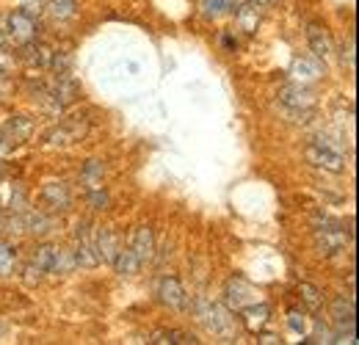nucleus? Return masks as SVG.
Listing matches in <instances>:
<instances>
[{
  "mask_svg": "<svg viewBox=\"0 0 359 345\" xmlns=\"http://www.w3.org/2000/svg\"><path fill=\"white\" fill-rule=\"evenodd\" d=\"M14 262H17V252L6 241H0V279L14 273Z\"/></svg>",
  "mask_w": 359,
  "mask_h": 345,
  "instance_id": "26",
  "label": "nucleus"
},
{
  "mask_svg": "<svg viewBox=\"0 0 359 345\" xmlns=\"http://www.w3.org/2000/svg\"><path fill=\"white\" fill-rule=\"evenodd\" d=\"M149 343L152 345H196V334H191V332H185V329H161V332H155L152 337H149Z\"/></svg>",
  "mask_w": 359,
  "mask_h": 345,
  "instance_id": "18",
  "label": "nucleus"
},
{
  "mask_svg": "<svg viewBox=\"0 0 359 345\" xmlns=\"http://www.w3.org/2000/svg\"><path fill=\"white\" fill-rule=\"evenodd\" d=\"M119 235L114 232V229H100L97 232V238H94V249H97V257H100V262H114V257H116V252H119Z\"/></svg>",
  "mask_w": 359,
  "mask_h": 345,
  "instance_id": "15",
  "label": "nucleus"
},
{
  "mask_svg": "<svg viewBox=\"0 0 359 345\" xmlns=\"http://www.w3.org/2000/svg\"><path fill=\"white\" fill-rule=\"evenodd\" d=\"M304 158H307L310 166L323 169V172L340 174L346 169V158H343L337 149H326V147H320V144H310V147L304 149Z\"/></svg>",
  "mask_w": 359,
  "mask_h": 345,
  "instance_id": "8",
  "label": "nucleus"
},
{
  "mask_svg": "<svg viewBox=\"0 0 359 345\" xmlns=\"http://www.w3.org/2000/svg\"><path fill=\"white\" fill-rule=\"evenodd\" d=\"M224 44H226V47H229V50H235V47H238V42H235L232 36H224Z\"/></svg>",
  "mask_w": 359,
  "mask_h": 345,
  "instance_id": "36",
  "label": "nucleus"
},
{
  "mask_svg": "<svg viewBox=\"0 0 359 345\" xmlns=\"http://www.w3.org/2000/svg\"><path fill=\"white\" fill-rule=\"evenodd\" d=\"M39 199H42V205H45L50 213H64L72 205V194H69V185L67 182H45Z\"/></svg>",
  "mask_w": 359,
  "mask_h": 345,
  "instance_id": "12",
  "label": "nucleus"
},
{
  "mask_svg": "<svg viewBox=\"0 0 359 345\" xmlns=\"http://www.w3.org/2000/svg\"><path fill=\"white\" fill-rule=\"evenodd\" d=\"M11 144H14V141H8V135L0 130V158H6V155L11 152Z\"/></svg>",
  "mask_w": 359,
  "mask_h": 345,
  "instance_id": "32",
  "label": "nucleus"
},
{
  "mask_svg": "<svg viewBox=\"0 0 359 345\" xmlns=\"http://www.w3.org/2000/svg\"><path fill=\"white\" fill-rule=\"evenodd\" d=\"M307 42H310V50H313L315 58H320V61L329 58V53H332V39H329V31H326L323 25L310 22V28H307Z\"/></svg>",
  "mask_w": 359,
  "mask_h": 345,
  "instance_id": "16",
  "label": "nucleus"
},
{
  "mask_svg": "<svg viewBox=\"0 0 359 345\" xmlns=\"http://www.w3.org/2000/svg\"><path fill=\"white\" fill-rule=\"evenodd\" d=\"M114 268H116V273H122V276H133L141 271V262L135 257V252L130 246H119V252H116V257L111 262Z\"/></svg>",
  "mask_w": 359,
  "mask_h": 345,
  "instance_id": "20",
  "label": "nucleus"
},
{
  "mask_svg": "<svg viewBox=\"0 0 359 345\" xmlns=\"http://www.w3.org/2000/svg\"><path fill=\"white\" fill-rule=\"evenodd\" d=\"M31 262L36 268H42L45 273H67L69 268H75V257H69L64 249L53 246V243H42L34 249L31 255Z\"/></svg>",
  "mask_w": 359,
  "mask_h": 345,
  "instance_id": "3",
  "label": "nucleus"
},
{
  "mask_svg": "<svg viewBox=\"0 0 359 345\" xmlns=\"http://www.w3.org/2000/svg\"><path fill=\"white\" fill-rule=\"evenodd\" d=\"M273 3H276V0H249V6H255V8H269Z\"/></svg>",
  "mask_w": 359,
  "mask_h": 345,
  "instance_id": "33",
  "label": "nucleus"
},
{
  "mask_svg": "<svg viewBox=\"0 0 359 345\" xmlns=\"http://www.w3.org/2000/svg\"><path fill=\"white\" fill-rule=\"evenodd\" d=\"M188 306H191V312L196 315V320H199L210 334L224 337L226 340V337H232V334L238 332L235 318H232V309H229L226 304H213V302H208V299H194Z\"/></svg>",
  "mask_w": 359,
  "mask_h": 345,
  "instance_id": "1",
  "label": "nucleus"
},
{
  "mask_svg": "<svg viewBox=\"0 0 359 345\" xmlns=\"http://www.w3.org/2000/svg\"><path fill=\"white\" fill-rule=\"evenodd\" d=\"M235 22L241 25V31H246V34H255L257 31V22H260V8H255V6H241V8H235Z\"/></svg>",
  "mask_w": 359,
  "mask_h": 345,
  "instance_id": "23",
  "label": "nucleus"
},
{
  "mask_svg": "<svg viewBox=\"0 0 359 345\" xmlns=\"http://www.w3.org/2000/svg\"><path fill=\"white\" fill-rule=\"evenodd\" d=\"M257 334H260V332H257ZM260 343H263V345H273V343H279V340H276L273 334H260Z\"/></svg>",
  "mask_w": 359,
  "mask_h": 345,
  "instance_id": "35",
  "label": "nucleus"
},
{
  "mask_svg": "<svg viewBox=\"0 0 359 345\" xmlns=\"http://www.w3.org/2000/svg\"><path fill=\"white\" fill-rule=\"evenodd\" d=\"M0 102H3V97H0Z\"/></svg>",
  "mask_w": 359,
  "mask_h": 345,
  "instance_id": "39",
  "label": "nucleus"
},
{
  "mask_svg": "<svg viewBox=\"0 0 359 345\" xmlns=\"http://www.w3.org/2000/svg\"><path fill=\"white\" fill-rule=\"evenodd\" d=\"M241 312H243V326H246L249 332H255V334H257V332H263V329H266L271 309L263 302L249 304V306H243Z\"/></svg>",
  "mask_w": 359,
  "mask_h": 345,
  "instance_id": "17",
  "label": "nucleus"
},
{
  "mask_svg": "<svg viewBox=\"0 0 359 345\" xmlns=\"http://www.w3.org/2000/svg\"><path fill=\"white\" fill-rule=\"evenodd\" d=\"M102 177H105V163L102 161H86L81 169V182L86 191H97L102 188Z\"/></svg>",
  "mask_w": 359,
  "mask_h": 345,
  "instance_id": "22",
  "label": "nucleus"
},
{
  "mask_svg": "<svg viewBox=\"0 0 359 345\" xmlns=\"http://www.w3.org/2000/svg\"><path fill=\"white\" fill-rule=\"evenodd\" d=\"M3 44H6V34H3V31H0V47H3Z\"/></svg>",
  "mask_w": 359,
  "mask_h": 345,
  "instance_id": "38",
  "label": "nucleus"
},
{
  "mask_svg": "<svg viewBox=\"0 0 359 345\" xmlns=\"http://www.w3.org/2000/svg\"><path fill=\"white\" fill-rule=\"evenodd\" d=\"M299 296H302V302L304 306L310 309V312H320V306H323V296H320V290L310 285V282H302L299 285Z\"/></svg>",
  "mask_w": 359,
  "mask_h": 345,
  "instance_id": "25",
  "label": "nucleus"
},
{
  "mask_svg": "<svg viewBox=\"0 0 359 345\" xmlns=\"http://www.w3.org/2000/svg\"><path fill=\"white\" fill-rule=\"evenodd\" d=\"M22 47V53H20V58L25 61V64H36V67H50V55H53V50L45 47V44H36V39L28 44H20Z\"/></svg>",
  "mask_w": 359,
  "mask_h": 345,
  "instance_id": "21",
  "label": "nucleus"
},
{
  "mask_svg": "<svg viewBox=\"0 0 359 345\" xmlns=\"http://www.w3.org/2000/svg\"><path fill=\"white\" fill-rule=\"evenodd\" d=\"M47 11L55 20H72L78 14V3L75 0H47Z\"/></svg>",
  "mask_w": 359,
  "mask_h": 345,
  "instance_id": "24",
  "label": "nucleus"
},
{
  "mask_svg": "<svg viewBox=\"0 0 359 345\" xmlns=\"http://www.w3.org/2000/svg\"><path fill=\"white\" fill-rule=\"evenodd\" d=\"M130 249L135 252V257L141 265H149L155 259V235L149 226H138L133 232V241H130Z\"/></svg>",
  "mask_w": 359,
  "mask_h": 345,
  "instance_id": "14",
  "label": "nucleus"
},
{
  "mask_svg": "<svg viewBox=\"0 0 359 345\" xmlns=\"http://www.w3.org/2000/svg\"><path fill=\"white\" fill-rule=\"evenodd\" d=\"M202 8L208 17H222L235 8V0H202Z\"/></svg>",
  "mask_w": 359,
  "mask_h": 345,
  "instance_id": "27",
  "label": "nucleus"
},
{
  "mask_svg": "<svg viewBox=\"0 0 359 345\" xmlns=\"http://www.w3.org/2000/svg\"><path fill=\"white\" fill-rule=\"evenodd\" d=\"M287 326H290L296 334H304V329H307V320H304V315H299L296 309H290V312H287Z\"/></svg>",
  "mask_w": 359,
  "mask_h": 345,
  "instance_id": "29",
  "label": "nucleus"
},
{
  "mask_svg": "<svg viewBox=\"0 0 359 345\" xmlns=\"http://www.w3.org/2000/svg\"><path fill=\"white\" fill-rule=\"evenodd\" d=\"M323 72H326V67H323V61L320 58H307V55H302V58H293V64H290V81L293 83H304V86H310L315 81H320L323 78Z\"/></svg>",
  "mask_w": 359,
  "mask_h": 345,
  "instance_id": "10",
  "label": "nucleus"
},
{
  "mask_svg": "<svg viewBox=\"0 0 359 345\" xmlns=\"http://www.w3.org/2000/svg\"><path fill=\"white\" fill-rule=\"evenodd\" d=\"M3 133H6L8 141H14V144H17V141H28L31 133H34V122H31L28 116H8Z\"/></svg>",
  "mask_w": 359,
  "mask_h": 345,
  "instance_id": "19",
  "label": "nucleus"
},
{
  "mask_svg": "<svg viewBox=\"0 0 359 345\" xmlns=\"http://www.w3.org/2000/svg\"><path fill=\"white\" fill-rule=\"evenodd\" d=\"M6 69H8V61L0 55V75H6Z\"/></svg>",
  "mask_w": 359,
  "mask_h": 345,
  "instance_id": "37",
  "label": "nucleus"
},
{
  "mask_svg": "<svg viewBox=\"0 0 359 345\" xmlns=\"http://www.w3.org/2000/svg\"><path fill=\"white\" fill-rule=\"evenodd\" d=\"M6 28H8V39L14 44H28L36 39V20L31 14H25L22 8L14 11V14H8Z\"/></svg>",
  "mask_w": 359,
  "mask_h": 345,
  "instance_id": "9",
  "label": "nucleus"
},
{
  "mask_svg": "<svg viewBox=\"0 0 359 345\" xmlns=\"http://www.w3.org/2000/svg\"><path fill=\"white\" fill-rule=\"evenodd\" d=\"M346 241H348V232H346L343 224H337V221L323 218V221L315 226V246H318L320 255H326V257L337 255V252L346 246Z\"/></svg>",
  "mask_w": 359,
  "mask_h": 345,
  "instance_id": "4",
  "label": "nucleus"
},
{
  "mask_svg": "<svg viewBox=\"0 0 359 345\" xmlns=\"http://www.w3.org/2000/svg\"><path fill=\"white\" fill-rule=\"evenodd\" d=\"M89 130V122L83 116H72V119H64L58 122L55 128H50L45 133V141L50 147H69V144H78Z\"/></svg>",
  "mask_w": 359,
  "mask_h": 345,
  "instance_id": "5",
  "label": "nucleus"
},
{
  "mask_svg": "<svg viewBox=\"0 0 359 345\" xmlns=\"http://www.w3.org/2000/svg\"><path fill=\"white\" fill-rule=\"evenodd\" d=\"M86 199H89L91 210H105L108 208V194L102 191V188H97V191H86Z\"/></svg>",
  "mask_w": 359,
  "mask_h": 345,
  "instance_id": "28",
  "label": "nucleus"
},
{
  "mask_svg": "<svg viewBox=\"0 0 359 345\" xmlns=\"http://www.w3.org/2000/svg\"><path fill=\"white\" fill-rule=\"evenodd\" d=\"M276 97H279L282 108H285L287 114H293V116H310L313 108L318 105V97H315L313 88L304 86V83H293V81L279 88Z\"/></svg>",
  "mask_w": 359,
  "mask_h": 345,
  "instance_id": "2",
  "label": "nucleus"
},
{
  "mask_svg": "<svg viewBox=\"0 0 359 345\" xmlns=\"http://www.w3.org/2000/svg\"><path fill=\"white\" fill-rule=\"evenodd\" d=\"M20 229L36 238H45L55 229V218L42 213V210H22L20 213Z\"/></svg>",
  "mask_w": 359,
  "mask_h": 345,
  "instance_id": "13",
  "label": "nucleus"
},
{
  "mask_svg": "<svg viewBox=\"0 0 359 345\" xmlns=\"http://www.w3.org/2000/svg\"><path fill=\"white\" fill-rule=\"evenodd\" d=\"M158 299L169 309H188V293L177 276H163L158 282Z\"/></svg>",
  "mask_w": 359,
  "mask_h": 345,
  "instance_id": "11",
  "label": "nucleus"
},
{
  "mask_svg": "<svg viewBox=\"0 0 359 345\" xmlns=\"http://www.w3.org/2000/svg\"><path fill=\"white\" fill-rule=\"evenodd\" d=\"M42 273H45L42 268H36L34 262H28V268H25V282H28V285H36V282H42Z\"/></svg>",
  "mask_w": 359,
  "mask_h": 345,
  "instance_id": "30",
  "label": "nucleus"
},
{
  "mask_svg": "<svg viewBox=\"0 0 359 345\" xmlns=\"http://www.w3.org/2000/svg\"><path fill=\"white\" fill-rule=\"evenodd\" d=\"M354 47H357L354 36H351V39H348V44L343 47V64L348 61V69H351V72H354Z\"/></svg>",
  "mask_w": 359,
  "mask_h": 345,
  "instance_id": "31",
  "label": "nucleus"
},
{
  "mask_svg": "<svg viewBox=\"0 0 359 345\" xmlns=\"http://www.w3.org/2000/svg\"><path fill=\"white\" fill-rule=\"evenodd\" d=\"M8 229V216H6V210L0 208V232H6Z\"/></svg>",
  "mask_w": 359,
  "mask_h": 345,
  "instance_id": "34",
  "label": "nucleus"
},
{
  "mask_svg": "<svg viewBox=\"0 0 359 345\" xmlns=\"http://www.w3.org/2000/svg\"><path fill=\"white\" fill-rule=\"evenodd\" d=\"M257 296H260V293H257V288H252L243 276H232L224 288V302H226V306H229V309H235V312H241V309H243V306H249V304L260 302Z\"/></svg>",
  "mask_w": 359,
  "mask_h": 345,
  "instance_id": "7",
  "label": "nucleus"
},
{
  "mask_svg": "<svg viewBox=\"0 0 359 345\" xmlns=\"http://www.w3.org/2000/svg\"><path fill=\"white\" fill-rule=\"evenodd\" d=\"M72 257H75V265H81V268H97L100 265L89 221H78V226H75V255Z\"/></svg>",
  "mask_w": 359,
  "mask_h": 345,
  "instance_id": "6",
  "label": "nucleus"
}]
</instances>
